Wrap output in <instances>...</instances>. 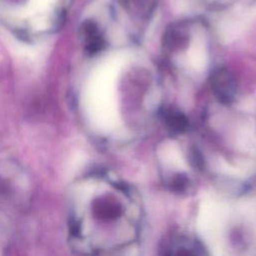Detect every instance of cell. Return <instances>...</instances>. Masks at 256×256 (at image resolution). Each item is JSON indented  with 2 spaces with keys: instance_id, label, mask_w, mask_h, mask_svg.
Wrapping results in <instances>:
<instances>
[{
  "instance_id": "1",
  "label": "cell",
  "mask_w": 256,
  "mask_h": 256,
  "mask_svg": "<svg viewBox=\"0 0 256 256\" xmlns=\"http://www.w3.org/2000/svg\"><path fill=\"white\" fill-rule=\"evenodd\" d=\"M143 224L139 194L125 182L91 175L74 185L69 201V235L81 254L106 256L133 246Z\"/></svg>"
},
{
  "instance_id": "2",
  "label": "cell",
  "mask_w": 256,
  "mask_h": 256,
  "mask_svg": "<svg viewBox=\"0 0 256 256\" xmlns=\"http://www.w3.org/2000/svg\"><path fill=\"white\" fill-rule=\"evenodd\" d=\"M160 256H209V254L195 236L177 232L164 241Z\"/></svg>"
},
{
  "instance_id": "3",
  "label": "cell",
  "mask_w": 256,
  "mask_h": 256,
  "mask_svg": "<svg viewBox=\"0 0 256 256\" xmlns=\"http://www.w3.org/2000/svg\"><path fill=\"white\" fill-rule=\"evenodd\" d=\"M211 89L216 99L223 103L229 104L234 101L237 93L236 78L227 68H218L210 78Z\"/></svg>"
},
{
  "instance_id": "4",
  "label": "cell",
  "mask_w": 256,
  "mask_h": 256,
  "mask_svg": "<svg viewBox=\"0 0 256 256\" xmlns=\"http://www.w3.org/2000/svg\"><path fill=\"white\" fill-rule=\"evenodd\" d=\"M164 121L166 125L174 132H182L187 128L188 120L186 116L175 109H166L164 111Z\"/></svg>"
},
{
  "instance_id": "5",
  "label": "cell",
  "mask_w": 256,
  "mask_h": 256,
  "mask_svg": "<svg viewBox=\"0 0 256 256\" xmlns=\"http://www.w3.org/2000/svg\"><path fill=\"white\" fill-rule=\"evenodd\" d=\"M187 41L188 35L183 29L171 28L165 34V43L170 48H181Z\"/></svg>"
},
{
  "instance_id": "6",
  "label": "cell",
  "mask_w": 256,
  "mask_h": 256,
  "mask_svg": "<svg viewBox=\"0 0 256 256\" xmlns=\"http://www.w3.org/2000/svg\"><path fill=\"white\" fill-rule=\"evenodd\" d=\"M4 230H3V225H2V222L0 220V252H1V249L3 248V244H4Z\"/></svg>"
}]
</instances>
